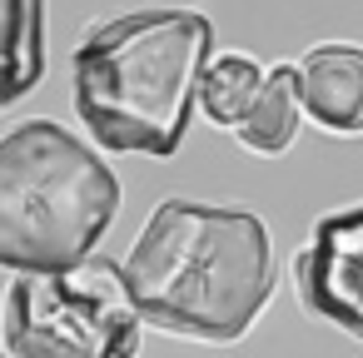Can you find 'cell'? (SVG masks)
<instances>
[{
    "label": "cell",
    "mask_w": 363,
    "mask_h": 358,
    "mask_svg": "<svg viewBox=\"0 0 363 358\" xmlns=\"http://www.w3.org/2000/svg\"><path fill=\"white\" fill-rule=\"evenodd\" d=\"M125 284L150 328L214 348L239 343L279 284L269 224L239 204L164 199L130 244Z\"/></svg>",
    "instance_id": "1"
},
{
    "label": "cell",
    "mask_w": 363,
    "mask_h": 358,
    "mask_svg": "<svg viewBox=\"0 0 363 358\" xmlns=\"http://www.w3.org/2000/svg\"><path fill=\"white\" fill-rule=\"evenodd\" d=\"M214 26L199 11H130L85 26L70 55V105L110 155L169 160L194 120Z\"/></svg>",
    "instance_id": "2"
},
{
    "label": "cell",
    "mask_w": 363,
    "mask_h": 358,
    "mask_svg": "<svg viewBox=\"0 0 363 358\" xmlns=\"http://www.w3.org/2000/svg\"><path fill=\"white\" fill-rule=\"evenodd\" d=\"M115 169L65 125L21 120L0 135V269H65L110 234Z\"/></svg>",
    "instance_id": "3"
},
{
    "label": "cell",
    "mask_w": 363,
    "mask_h": 358,
    "mask_svg": "<svg viewBox=\"0 0 363 358\" xmlns=\"http://www.w3.org/2000/svg\"><path fill=\"white\" fill-rule=\"evenodd\" d=\"M140 333L125 264L105 254L26 269L0 293V348L11 358H135Z\"/></svg>",
    "instance_id": "4"
},
{
    "label": "cell",
    "mask_w": 363,
    "mask_h": 358,
    "mask_svg": "<svg viewBox=\"0 0 363 358\" xmlns=\"http://www.w3.org/2000/svg\"><path fill=\"white\" fill-rule=\"evenodd\" d=\"M294 293L308 318L363 343V204L333 209L294 259Z\"/></svg>",
    "instance_id": "5"
},
{
    "label": "cell",
    "mask_w": 363,
    "mask_h": 358,
    "mask_svg": "<svg viewBox=\"0 0 363 358\" xmlns=\"http://www.w3.org/2000/svg\"><path fill=\"white\" fill-rule=\"evenodd\" d=\"M303 115L328 135H363V50L348 40H323L298 60Z\"/></svg>",
    "instance_id": "6"
},
{
    "label": "cell",
    "mask_w": 363,
    "mask_h": 358,
    "mask_svg": "<svg viewBox=\"0 0 363 358\" xmlns=\"http://www.w3.org/2000/svg\"><path fill=\"white\" fill-rule=\"evenodd\" d=\"M45 80V0H0V115Z\"/></svg>",
    "instance_id": "7"
},
{
    "label": "cell",
    "mask_w": 363,
    "mask_h": 358,
    "mask_svg": "<svg viewBox=\"0 0 363 358\" xmlns=\"http://www.w3.org/2000/svg\"><path fill=\"white\" fill-rule=\"evenodd\" d=\"M298 125H303V100H298V65L279 60L264 70V85L254 95V105L244 110V120L234 125L239 145L254 150V155H284L294 150L298 140Z\"/></svg>",
    "instance_id": "8"
},
{
    "label": "cell",
    "mask_w": 363,
    "mask_h": 358,
    "mask_svg": "<svg viewBox=\"0 0 363 358\" xmlns=\"http://www.w3.org/2000/svg\"><path fill=\"white\" fill-rule=\"evenodd\" d=\"M259 85H264V65L254 55H214L199 75V105H204L209 125L234 130L244 120V110L254 105Z\"/></svg>",
    "instance_id": "9"
},
{
    "label": "cell",
    "mask_w": 363,
    "mask_h": 358,
    "mask_svg": "<svg viewBox=\"0 0 363 358\" xmlns=\"http://www.w3.org/2000/svg\"><path fill=\"white\" fill-rule=\"evenodd\" d=\"M0 358H11V353H6V348H0Z\"/></svg>",
    "instance_id": "10"
}]
</instances>
